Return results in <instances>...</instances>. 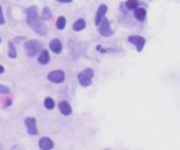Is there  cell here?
Segmentation results:
<instances>
[{
	"instance_id": "cell-1",
	"label": "cell",
	"mask_w": 180,
	"mask_h": 150,
	"mask_svg": "<svg viewBox=\"0 0 180 150\" xmlns=\"http://www.w3.org/2000/svg\"><path fill=\"white\" fill-rule=\"evenodd\" d=\"M27 23L36 33H38L41 36L47 35V26H46V23L42 21V19H40L37 6L29 8V10H27Z\"/></svg>"
},
{
	"instance_id": "cell-2",
	"label": "cell",
	"mask_w": 180,
	"mask_h": 150,
	"mask_svg": "<svg viewBox=\"0 0 180 150\" xmlns=\"http://www.w3.org/2000/svg\"><path fill=\"white\" fill-rule=\"evenodd\" d=\"M42 49H43L42 43L40 41H37V39H31V41H27L25 43V51H26L27 57H30V58L37 56Z\"/></svg>"
},
{
	"instance_id": "cell-3",
	"label": "cell",
	"mask_w": 180,
	"mask_h": 150,
	"mask_svg": "<svg viewBox=\"0 0 180 150\" xmlns=\"http://www.w3.org/2000/svg\"><path fill=\"white\" fill-rule=\"evenodd\" d=\"M93 78H94V70L92 68H86L85 70L80 71L78 74V80H79V84L81 86H89L92 85V81H93Z\"/></svg>"
},
{
	"instance_id": "cell-4",
	"label": "cell",
	"mask_w": 180,
	"mask_h": 150,
	"mask_svg": "<svg viewBox=\"0 0 180 150\" xmlns=\"http://www.w3.org/2000/svg\"><path fill=\"white\" fill-rule=\"evenodd\" d=\"M47 79H48L51 83H54V84H61V83H63V81H64V79H65V74H64V71H63V70L57 69V70L51 71V73L47 75Z\"/></svg>"
},
{
	"instance_id": "cell-5",
	"label": "cell",
	"mask_w": 180,
	"mask_h": 150,
	"mask_svg": "<svg viewBox=\"0 0 180 150\" xmlns=\"http://www.w3.org/2000/svg\"><path fill=\"white\" fill-rule=\"evenodd\" d=\"M99 26V33L101 35V36H104V37H110L112 33V30H111V26H110V21L107 20V19H102L101 21H100V23L98 25Z\"/></svg>"
},
{
	"instance_id": "cell-6",
	"label": "cell",
	"mask_w": 180,
	"mask_h": 150,
	"mask_svg": "<svg viewBox=\"0 0 180 150\" xmlns=\"http://www.w3.org/2000/svg\"><path fill=\"white\" fill-rule=\"evenodd\" d=\"M127 41H128L130 43H132V44L136 46L137 52H142V49H143V47H144V44H146V39H144L143 37H141V36H130V37L127 38Z\"/></svg>"
},
{
	"instance_id": "cell-7",
	"label": "cell",
	"mask_w": 180,
	"mask_h": 150,
	"mask_svg": "<svg viewBox=\"0 0 180 150\" xmlns=\"http://www.w3.org/2000/svg\"><path fill=\"white\" fill-rule=\"evenodd\" d=\"M25 124L27 128V133L31 135H37L38 131H37V124H36V119L33 117H27L25 119Z\"/></svg>"
},
{
	"instance_id": "cell-8",
	"label": "cell",
	"mask_w": 180,
	"mask_h": 150,
	"mask_svg": "<svg viewBox=\"0 0 180 150\" xmlns=\"http://www.w3.org/2000/svg\"><path fill=\"white\" fill-rule=\"evenodd\" d=\"M38 146L41 150H52L54 144H53L52 139H50L48 137H42L38 140Z\"/></svg>"
},
{
	"instance_id": "cell-9",
	"label": "cell",
	"mask_w": 180,
	"mask_h": 150,
	"mask_svg": "<svg viewBox=\"0 0 180 150\" xmlns=\"http://www.w3.org/2000/svg\"><path fill=\"white\" fill-rule=\"evenodd\" d=\"M106 11H107V6L105 5V4H101L100 6H99V9H98V12H96V16H95V25L98 26V25L100 23V21L105 17V15H106Z\"/></svg>"
},
{
	"instance_id": "cell-10",
	"label": "cell",
	"mask_w": 180,
	"mask_h": 150,
	"mask_svg": "<svg viewBox=\"0 0 180 150\" xmlns=\"http://www.w3.org/2000/svg\"><path fill=\"white\" fill-rule=\"evenodd\" d=\"M58 107H59V111H61L62 114H64V116L72 114V107H71V105L67 102V101H61L59 105H58Z\"/></svg>"
},
{
	"instance_id": "cell-11",
	"label": "cell",
	"mask_w": 180,
	"mask_h": 150,
	"mask_svg": "<svg viewBox=\"0 0 180 150\" xmlns=\"http://www.w3.org/2000/svg\"><path fill=\"white\" fill-rule=\"evenodd\" d=\"M50 48H51V51H52L53 53H56V54L61 53V52H62V43H61V41H59L58 38L52 39V41L50 42Z\"/></svg>"
},
{
	"instance_id": "cell-12",
	"label": "cell",
	"mask_w": 180,
	"mask_h": 150,
	"mask_svg": "<svg viewBox=\"0 0 180 150\" xmlns=\"http://www.w3.org/2000/svg\"><path fill=\"white\" fill-rule=\"evenodd\" d=\"M40 53L41 54L38 57V63L42 64V65L48 64V62H50V53H48V51H46V49H42Z\"/></svg>"
},
{
	"instance_id": "cell-13",
	"label": "cell",
	"mask_w": 180,
	"mask_h": 150,
	"mask_svg": "<svg viewBox=\"0 0 180 150\" xmlns=\"http://www.w3.org/2000/svg\"><path fill=\"white\" fill-rule=\"evenodd\" d=\"M86 26V23H85V20L84 19H78L74 23H73V30L74 31H81L84 30Z\"/></svg>"
},
{
	"instance_id": "cell-14",
	"label": "cell",
	"mask_w": 180,
	"mask_h": 150,
	"mask_svg": "<svg viewBox=\"0 0 180 150\" xmlns=\"http://www.w3.org/2000/svg\"><path fill=\"white\" fill-rule=\"evenodd\" d=\"M134 17H136L138 21H143L146 19V9H143V8L134 9Z\"/></svg>"
},
{
	"instance_id": "cell-15",
	"label": "cell",
	"mask_w": 180,
	"mask_h": 150,
	"mask_svg": "<svg viewBox=\"0 0 180 150\" xmlns=\"http://www.w3.org/2000/svg\"><path fill=\"white\" fill-rule=\"evenodd\" d=\"M8 47H9V53H8L9 58H11V59H15V58L17 57V53H16V48H15V44H14L12 42H9V43H8Z\"/></svg>"
},
{
	"instance_id": "cell-16",
	"label": "cell",
	"mask_w": 180,
	"mask_h": 150,
	"mask_svg": "<svg viewBox=\"0 0 180 150\" xmlns=\"http://www.w3.org/2000/svg\"><path fill=\"white\" fill-rule=\"evenodd\" d=\"M43 105H44V107H46L47 110H53V108H54V106H56L54 100H53L52 97H46V98H44Z\"/></svg>"
},
{
	"instance_id": "cell-17",
	"label": "cell",
	"mask_w": 180,
	"mask_h": 150,
	"mask_svg": "<svg viewBox=\"0 0 180 150\" xmlns=\"http://www.w3.org/2000/svg\"><path fill=\"white\" fill-rule=\"evenodd\" d=\"M140 5V2L138 0H127L126 2V8L128 10H134V9H137Z\"/></svg>"
},
{
	"instance_id": "cell-18",
	"label": "cell",
	"mask_w": 180,
	"mask_h": 150,
	"mask_svg": "<svg viewBox=\"0 0 180 150\" xmlns=\"http://www.w3.org/2000/svg\"><path fill=\"white\" fill-rule=\"evenodd\" d=\"M65 25H67V20L64 16H59L57 19V29L58 30H64L65 29Z\"/></svg>"
},
{
	"instance_id": "cell-19",
	"label": "cell",
	"mask_w": 180,
	"mask_h": 150,
	"mask_svg": "<svg viewBox=\"0 0 180 150\" xmlns=\"http://www.w3.org/2000/svg\"><path fill=\"white\" fill-rule=\"evenodd\" d=\"M52 17V11L50 10V8H44L42 11V20H50Z\"/></svg>"
},
{
	"instance_id": "cell-20",
	"label": "cell",
	"mask_w": 180,
	"mask_h": 150,
	"mask_svg": "<svg viewBox=\"0 0 180 150\" xmlns=\"http://www.w3.org/2000/svg\"><path fill=\"white\" fill-rule=\"evenodd\" d=\"M0 94H4V95L10 94V89L8 86H5V85H0Z\"/></svg>"
},
{
	"instance_id": "cell-21",
	"label": "cell",
	"mask_w": 180,
	"mask_h": 150,
	"mask_svg": "<svg viewBox=\"0 0 180 150\" xmlns=\"http://www.w3.org/2000/svg\"><path fill=\"white\" fill-rule=\"evenodd\" d=\"M5 23V19H4V15H3V9L0 6V25H4Z\"/></svg>"
},
{
	"instance_id": "cell-22",
	"label": "cell",
	"mask_w": 180,
	"mask_h": 150,
	"mask_svg": "<svg viewBox=\"0 0 180 150\" xmlns=\"http://www.w3.org/2000/svg\"><path fill=\"white\" fill-rule=\"evenodd\" d=\"M10 150H25V148L22 146V145H20V144H16V145H14Z\"/></svg>"
},
{
	"instance_id": "cell-23",
	"label": "cell",
	"mask_w": 180,
	"mask_h": 150,
	"mask_svg": "<svg viewBox=\"0 0 180 150\" xmlns=\"http://www.w3.org/2000/svg\"><path fill=\"white\" fill-rule=\"evenodd\" d=\"M57 2H59V3H71L72 0H57Z\"/></svg>"
},
{
	"instance_id": "cell-24",
	"label": "cell",
	"mask_w": 180,
	"mask_h": 150,
	"mask_svg": "<svg viewBox=\"0 0 180 150\" xmlns=\"http://www.w3.org/2000/svg\"><path fill=\"white\" fill-rule=\"evenodd\" d=\"M5 71V69H4V66L3 65H0V74H3Z\"/></svg>"
},
{
	"instance_id": "cell-25",
	"label": "cell",
	"mask_w": 180,
	"mask_h": 150,
	"mask_svg": "<svg viewBox=\"0 0 180 150\" xmlns=\"http://www.w3.org/2000/svg\"><path fill=\"white\" fill-rule=\"evenodd\" d=\"M3 149V146H2V144H0V150H2Z\"/></svg>"
},
{
	"instance_id": "cell-26",
	"label": "cell",
	"mask_w": 180,
	"mask_h": 150,
	"mask_svg": "<svg viewBox=\"0 0 180 150\" xmlns=\"http://www.w3.org/2000/svg\"><path fill=\"white\" fill-rule=\"evenodd\" d=\"M0 42H2V38H0Z\"/></svg>"
}]
</instances>
